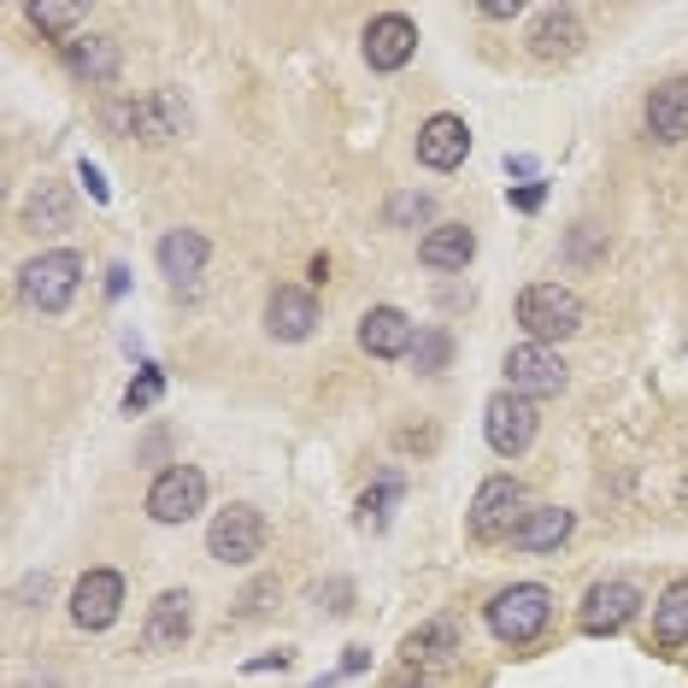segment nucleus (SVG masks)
<instances>
[{"instance_id": "nucleus-23", "label": "nucleus", "mask_w": 688, "mask_h": 688, "mask_svg": "<svg viewBox=\"0 0 688 688\" xmlns=\"http://www.w3.org/2000/svg\"><path fill=\"white\" fill-rule=\"evenodd\" d=\"M653 641H659V648L688 641V577L659 594V607H653Z\"/></svg>"}, {"instance_id": "nucleus-17", "label": "nucleus", "mask_w": 688, "mask_h": 688, "mask_svg": "<svg viewBox=\"0 0 688 688\" xmlns=\"http://www.w3.org/2000/svg\"><path fill=\"white\" fill-rule=\"evenodd\" d=\"M206 259H213V242H206L200 229H171V236L159 242V271L171 283H195L206 271Z\"/></svg>"}, {"instance_id": "nucleus-11", "label": "nucleus", "mask_w": 688, "mask_h": 688, "mask_svg": "<svg viewBox=\"0 0 688 688\" xmlns=\"http://www.w3.org/2000/svg\"><path fill=\"white\" fill-rule=\"evenodd\" d=\"M412 53H419V24H412L406 12L371 18V30H365V59H371V71H401Z\"/></svg>"}, {"instance_id": "nucleus-27", "label": "nucleus", "mask_w": 688, "mask_h": 688, "mask_svg": "<svg viewBox=\"0 0 688 688\" xmlns=\"http://www.w3.org/2000/svg\"><path fill=\"white\" fill-rule=\"evenodd\" d=\"M159 394H165V377H159V371L148 365V371H141V377H136V389H130V412H141L148 401H159Z\"/></svg>"}, {"instance_id": "nucleus-9", "label": "nucleus", "mask_w": 688, "mask_h": 688, "mask_svg": "<svg viewBox=\"0 0 688 688\" xmlns=\"http://www.w3.org/2000/svg\"><path fill=\"white\" fill-rule=\"evenodd\" d=\"M206 507V476L195 465H171L154 476L148 489V512L159 518V524H189V518Z\"/></svg>"}, {"instance_id": "nucleus-12", "label": "nucleus", "mask_w": 688, "mask_h": 688, "mask_svg": "<svg viewBox=\"0 0 688 688\" xmlns=\"http://www.w3.org/2000/svg\"><path fill=\"white\" fill-rule=\"evenodd\" d=\"M189 630H195V600H189V589H165V594L154 600V612H148V630H141V641H148L154 653H171V648H183V641H189Z\"/></svg>"}, {"instance_id": "nucleus-29", "label": "nucleus", "mask_w": 688, "mask_h": 688, "mask_svg": "<svg viewBox=\"0 0 688 688\" xmlns=\"http://www.w3.org/2000/svg\"><path fill=\"white\" fill-rule=\"evenodd\" d=\"M77 171H82V183H89V195H95V200H107V195H112V183H100V171H95L89 159H82Z\"/></svg>"}, {"instance_id": "nucleus-2", "label": "nucleus", "mask_w": 688, "mask_h": 688, "mask_svg": "<svg viewBox=\"0 0 688 688\" xmlns=\"http://www.w3.org/2000/svg\"><path fill=\"white\" fill-rule=\"evenodd\" d=\"M77 277H82V259L71 247H53V254H36L24 271H18V295L36 312H66L77 295Z\"/></svg>"}, {"instance_id": "nucleus-30", "label": "nucleus", "mask_w": 688, "mask_h": 688, "mask_svg": "<svg viewBox=\"0 0 688 688\" xmlns=\"http://www.w3.org/2000/svg\"><path fill=\"white\" fill-rule=\"evenodd\" d=\"M412 688H419V682H412Z\"/></svg>"}, {"instance_id": "nucleus-1", "label": "nucleus", "mask_w": 688, "mask_h": 688, "mask_svg": "<svg viewBox=\"0 0 688 688\" xmlns=\"http://www.w3.org/2000/svg\"><path fill=\"white\" fill-rule=\"evenodd\" d=\"M518 324H524V336L541 342V347H553V342H566L577 336V324H582V306L571 288H559V283H535L518 295Z\"/></svg>"}, {"instance_id": "nucleus-7", "label": "nucleus", "mask_w": 688, "mask_h": 688, "mask_svg": "<svg viewBox=\"0 0 688 688\" xmlns=\"http://www.w3.org/2000/svg\"><path fill=\"white\" fill-rule=\"evenodd\" d=\"M118 607H124V577H118L112 566H95V571L77 577V589H71V618H77V630H112V623H118Z\"/></svg>"}, {"instance_id": "nucleus-28", "label": "nucleus", "mask_w": 688, "mask_h": 688, "mask_svg": "<svg viewBox=\"0 0 688 688\" xmlns=\"http://www.w3.org/2000/svg\"><path fill=\"white\" fill-rule=\"evenodd\" d=\"M389 213L412 224V218H424V213H430V200H419V195H406V200H394V206H389Z\"/></svg>"}, {"instance_id": "nucleus-22", "label": "nucleus", "mask_w": 688, "mask_h": 688, "mask_svg": "<svg viewBox=\"0 0 688 688\" xmlns=\"http://www.w3.org/2000/svg\"><path fill=\"white\" fill-rule=\"evenodd\" d=\"M453 648H459V623H453V618H430V623H419V630L401 641V659L435 665V659H448Z\"/></svg>"}, {"instance_id": "nucleus-3", "label": "nucleus", "mask_w": 688, "mask_h": 688, "mask_svg": "<svg viewBox=\"0 0 688 688\" xmlns=\"http://www.w3.org/2000/svg\"><path fill=\"white\" fill-rule=\"evenodd\" d=\"M548 612H553V594L541 582H512L489 600V630L500 641H535L548 630Z\"/></svg>"}, {"instance_id": "nucleus-5", "label": "nucleus", "mask_w": 688, "mask_h": 688, "mask_svg": "<svg viewBox=\"0 0 688 688\" xmlns=\"http://www.w3.org/2000/svg\"><path fill=\"white\" fill-rule=\"evenodd\" d=\"M206 548H213L218 566H247V559H259V548H265V518L247 507V500H236V507H224L213 518Z\"/></svg>"}, {"instance_id": "nucleus-10", "label": "nucleus", "mask_w": 688, "mask_h": 688, "mask_svg": "<svg viewBox=\"0 0 688 688\" xmlns=\"http://www.w3.org/2000/svg\"><path fill=\"white\" fill-rule=\"evenodd\" d=\"M636 607H641V594H636V582H623V577H607V582H594L589 589V600H582V630L589 636H612V630H623V623L636 618Z\"/></svg>"}, {"instance_id": "nucleus-19", "label": "nucleus", "mask_w": 688, "mask_h": 688, "mask_svg": "<svg viewBox=\"0 0 688 688\" xmlns=\"http://www.w3.org/2000/svg\"><path fill=\"white\" fill-rule=\"evenodd\" d=\"M577 530V518L566 507H535L524 524H518V548L524 553H553V548H566Z\"/></svg>"}, {"instance_id": "nucleus-4", "label": "nucleus", "mask_w": 688, "mask_h": 688, "mask_svg": "<svg viewBox=\"0 0 688 688\" xmlns=\"http://www.w3.org/2000/svg\"><path fill=\"white\" fill-rule=\"evenodd\" d=\"M530 518V494L512 483V476H489L471 500V535L476 541H500V535H518V524Z\"/></svg>"}, {"instance_id": "nucleus-6", "label": "nucleus", "mask_w": 688, "mask_h": 688, "mask_svg": "<svg viewBox=\"0 0 688 688\" xmlns=\"http://www.w3.org/2000/svg\"><path fill=\"white\" fill-rule=\"evenodd\" d=\"M483 435H489V448L494 453H507V459H518V453H530V442H535V401H524V394H494V401L483 406Z\"/></svg>"}, {"instance_id": "nucleus-13", "label": "nucleus", "mask_w": 688, "mask_h": 688, "mask_svg": "<svg viewBox=\"0 0 688 688\" xmlns=\"http://www.w3.org/2000/svg\"><path fill=\"white\" fill-rule=\"evenodd\" d=\"M265 330L277 342H306L312 330H318V295H312V288H277V295H271V306H265Z\"/></svg>"}, {"instance_id": "nucleus-25", "label": "nucleus", "mask_w": 688, "mask_h": 688, "mask_svg": "<svg viewBox=\"0 0 688 688\" xmlns=\"http://www.w3.org/2000/svg\"><path fill=\"white\" fill-rule=\"evenodd\" d=\"M24 18H30L41 36H66L71 24H82V7H77V0H36Z\"/></svg>"}, {"instance_id": "nucleus-16", "label": "nucleus", "mask_w": 688, "mask_h": 688, "mask_svg": "<svg viewBox=\"0 0 688 688\" xmlns=\"http://www.w3.org/2000/svg\"><path fill=\"white\" fill-rule=\"evenodd\" d=\"M419 259L430 271H465L476 259V236L465 224H430L424 242H419Z\"/></svg>"}, {"instance_id": "nucleus-24", "label": "nucleus", "mask_w": 688, "mask_h": 688, "mask_svg": "<svg viewBox=\"0 0 688 688\" xmlns=\"http://www.w3.org/2000/svg\"><path fill=\"white\" fill-rule=\"evenodd\" d=\"M71 71L82 82H112L118 77V48L107 36H77L71 41Z\"/></svg>"}, {"instance_id": "nucleus-21", "label": "nucleus", "mask_w": 688, "mask_h": 688, "mask_svg": "<svg viewBox=\"0 0 688 688\" xmlns=\"http://www.w3.org/2000/svg\"><path fill=\"white\" fill-rule=\"evenodd\" d=\"M71 218H77V200H71L66 183H41L24 206V229H36V236H53V229L71 224Z\"/></svg>"}, {"instance_id": "nucleus-15", "label": "nucleus", "mask_w": 688, "mask_h": 688, "mask_svg": "<svg viewBox=\"0 0 688 688\" xmlns=\"http://www.w3.org/2000/svg\"><path fill=\"white\" fill-rule=\"evenodd\" d=\"M412 342H419V330H412V318L401 306H371L365 312L360 347L371 353V360H401V353H412Z\"/></svg>"}, {"instance_id": "nucleus-8", "label": "nucleus", "mask_w": 688, "mask_h": 688, "mask_svg": "<svg viewBox=\"0 0 688 688\" xmlns=\"http://www.w3.org/2000/svg\"><path fill=\"white\" fill-rule=\"evenodd\" d=\"M507 383H512V394H524V401L559 394L566 389V360H559L553 347H541V342H518L507 353Z\"/></svg>"}, {"instance_id": "nucleus-20", "label": "nucleus", "mask_w": 688, "mask_h": 688, "mask_svg": "<svg viewBox=\"0 0 688 688\" xmlns=\"http://www.w3.org/2000/svg\"><path fill=\"white\" fill-rule=\"evenodd\" d=\"M582 41V24H577V12L566 7H548V12H535V24H530V48L541 59H566L571 48Z\"/></svg>"}, {"instance_id": "nucleus-18", "label": "nucleus", "mask_w": 688, "mask_h": 688, "mask_svg": "<svg viewBox=\"0 0 688 688\" xmlns=\"http://www.w3.org/2000/svg\"><path fill=\"white\" fill-rule=\"evenodd\" d=\"M648 130L659 141H682L688 136V77H671L648 95Z\"/></svg>"}, {"instance_id": "nucleus-14", "label": "nucleus", "mask_w": 688, "mask_h": 688, "mask_svg": "<svg viewBox=\"0 0 688 688\" xmlns=\"http://www.w3.org/2000/svg\"><path fill=\"white\" fill-rule=\"evenodd\" d=\"M471 154V130H465V118H453V112H435L424 130H419V159L430 165V171H459Z\"/></svg>"}, {"instance_id": "nucleus-26", "label": "nucleus", "mask_w": 688, "mask_h": 688, "mask_svg": "<svg viewBox=\"0 0 688 688\" xmlns=\"http://www.w3.org/2000/svg\"><path fill=\"white\" fill-rule=\"evenodd\" d=\"M412 353H419V365H424V371H442V365L453 360V342H448V330H430V336L412 342Z\"/></svg>"}]
</instances>
